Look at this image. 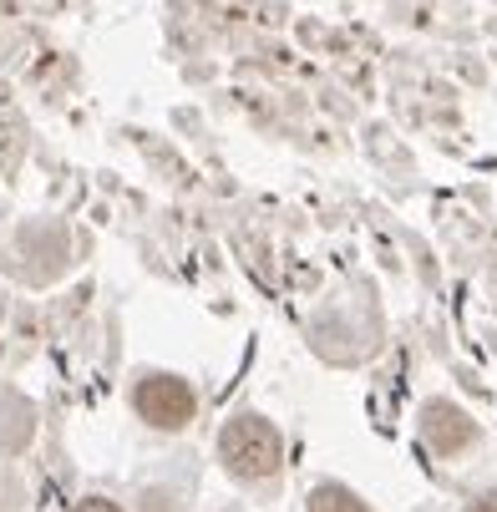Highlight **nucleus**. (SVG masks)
<instances>
[{"label": "nucleus", "mask_w": 497, "mask_h": 512, "mask_svg": "<svg viewBox=\"0 0 497 512\" xmlns=\"http://www.w3.org/2000/svg\"><path fill=\"white\" fill-rule=\"evenodd\" d=\"M421 436H426V447H432L437 457H457V452H467L477 442V421L462 406H452V401H426Z\"/></svg>", "instance_id": "7ed1b4c3"}, {"label": "nucleus", "mask_w": 497, "mask_h": 512, "mask_svg": "<svg viewBox=\"0 0 497 512\" xmlns=\"http://www.w3.org/2000/svg\"><path fill=\"white\" fill-rule=\"evenodd\" d=\"M71 512H122V507H117V502H107V497H82Z\"/></svg>", "instance_id": "39448f33"}, {"label": "nucleus", "mask_w": 497, "mask_h": 512, "mask_svg": "<svg viewBox=\"0 0 497 512\" xmlns=\"http://www.w3.org/2000/svg\"><path fill=\"white\" fill-rule=\"evenodd\" d=\"M219 457L224 467L239 477V482H269L284 462V442H279V431L264 421V416H234L219 436Z\"/></svg>", "instance_id": "f257e3e1"}, {"label": "nucleus", "mask_w": 497, "mask_h": 512, "mask_svg": "<svg viewBox=\"0 0 497 512\" xmlns=\"http://www.w3.org/2000/svg\"><path fill=\"white\" fill-rule=\"evenodd\" d=\"M132 406H137L142 421L158 426V431H183V426L193 421V391H188V381L163 376V371H153V376L137 381Z\"/></svg>", "instance_id": "f03ea898"}, {"label": "nucleus", "mask_w": 497, "mask_h": 512, "mask_svg": "<svg viewBox=\"0 0 497 512\" xmlns=\"http://www.w3.org/2000/svg\"><path fill=\"white\" fill-rule=\"evenodd\" d=\"M467 512H497V487H487V492H477V497L467 502Z\"/></svg>", "instance_id": "423d86ee"}, {"label": "nucleus", "mask_w": 497, "mask_h": 512, "mask_svg": "<svg viewBox=\"0 0 497 512\" xmlns=\"http://www.w3.org/2000/svg\"><path fill=\"white\" fill-rule=\"evenodd\" d=\"M305 512H371V502H361V497H355L350 487H340V482H320V487L310 492Z\"/></svg>", "instance_id": "20e7f679"}]
</instances>
